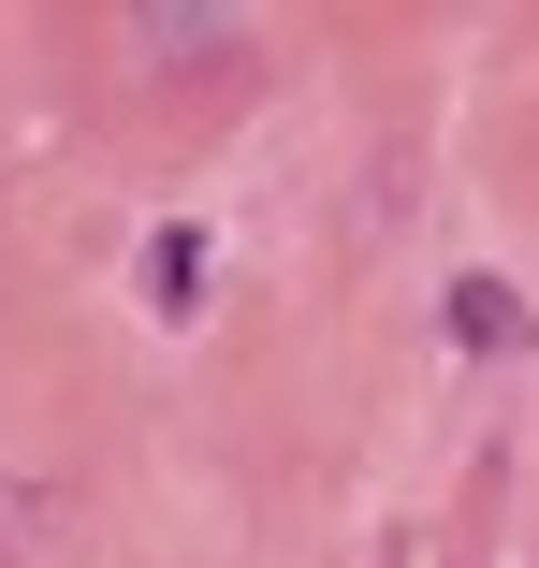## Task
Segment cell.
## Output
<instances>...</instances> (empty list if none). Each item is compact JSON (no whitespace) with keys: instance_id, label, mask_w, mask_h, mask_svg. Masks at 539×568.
<instances>
[{"instance_id":"cell-1","label":"cell","mask_w":539,"mask_h":568,"mask_svg":"<svg viewBox=\"0 0 539 568\" xmlns=\"http://www.w3.org/2000/svg\"><path fill=\"white\" fill-rule=\"evenodd\" d=\"M452 351H467V365H525V351H539V306H525L510 277H452Z\"/></svg>"},{"instance_id":"cell-2","label":"cell","mask_w":539,"mask_h":568,"mask_svg":"<svg viewBox=\"0 0 539 568\" xmlns=\"http://www.w3.org/2000/svg\"><path fill=\"white\" fill-rule=\"evenodd\" d=\"M220 44H234V16H204V0H175V16H146V30H132V59H146V73H190V59H220Z\"/></svg>"},{"instance_id":"cell-3","label":"cell","mask_w":539,"mask_h":568,"mask_svg":"<svg viewBox=\"0 0 539 568\" xmlns=\"http://www.w3.org/2000/svg\"><path fill=\"white\" fill-rule=\"evenodd\" d=\"M59 525H73V496H59V481H0V568H30Z\"/></svg>"},{"instance_id":"cell-4","label":"cell","mask_w":539,"mask_h":568,"mask_svg":"<svg viewBox=\"0 0 539 568\" xmlns=\"http://www.w3.org/2000/svg\"><path fill=\"white\" fill-rule=\"evenodd\" d=\"M146 292L190 306V292H204V234H161V248H146Z\"/></svg>"}]
</instances>
